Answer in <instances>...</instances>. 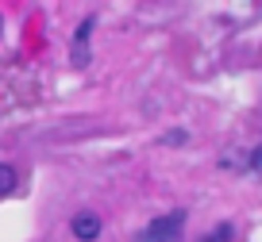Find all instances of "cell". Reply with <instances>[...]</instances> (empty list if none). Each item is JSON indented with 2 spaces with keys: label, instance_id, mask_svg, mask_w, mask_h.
Segmentation results:
<instances>
[{
  "label": "cell",
  "instance_id": "cell-1",
  "mask_svg": "<svg viewBox=\"0 0 262 242\" xmlns=\"http://www.w3.org/2000/svg\"><path fill=\"white\" fill-rule=\"evenodd\" d=\"M181 223H185V211H170V215H158L155 223L143 227L139 242H181Z\"/></svg>",
  "mask_w": 262,
  "mask_h": 242
},
{
  "label": "cell",
  "instance_id": "cell-2",
  "mask_svg": "<svg viewBox=\"0 0 262 242\" xmlns=\"http://www.w3.org/2000/svg\"><path fill=\"white\" fill-rule=\"evenodd\" d=\"M70 227H74V234H77L81 242H89V238H97V234H100V219L93 215V211H81V215H74V223H70Z\"/></svg>",
  "mask_w": 262,
  "mask_h": 242
},
{
  "label": "cell",
  "instance_id": "cell-4",
  "mask_svg": "<svg viewBox=\"0 0 262 242\" xmlns=\"http://www.w3.org/2000/svg\"><path fill=\"white\" fill-rule=\"evenodd\" d=\"M251 170H254V173H262V146L251 154Z\"/></svg>",
  "mask_w": 262,
  "mask_h": 242
},
{
  "label": "cell",
  "instance_id": "cell-3",
  "mask_svg": "<svg viewBox=\"0 0 262 242\" xmlns=\"http://www.w3.org/2000/svg\"><path fill=\"white\" fill-rule=\"evenodd\" d=\"M16 185H19L16 170H12V165H4V161H0V196H8V192H16Z\"/></svg>",
  "mask_w": 262,
  "mask_h": 242
}]
</instances>
